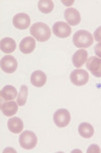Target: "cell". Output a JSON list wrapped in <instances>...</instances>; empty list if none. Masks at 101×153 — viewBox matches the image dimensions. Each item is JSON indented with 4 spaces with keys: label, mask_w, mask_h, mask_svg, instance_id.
Here are the masks:
<instances>
[{
    "label": "cell",
    "mask_w": 101,
    "mask_h": 153,
    "mask_svg": "<svg viewBox=\"0 0 101 153\" xmlns=\"http://www.w3.org/2000/svg\"><path fill=\"white\" fill-rule=\"evenodd\" d=\"M64 17L69 25H78L81 22V15L76 8L70 7L64 12Z\"/></svg>",
    "instance_id": "9"
},
{
    "label": "cell",
    "mask_w": 101,
    "mask_h": 153,
    "mask_svg": "<svg viewBox=\"0 0 101 153\" xmlns=\"http://www.w3.org/2000/svg\"><path fill=\"white\" fill-rule=\"evenodd\" d=\"M0 65H1L2 71H4L5 73L11 74L17 69V61L13 56L6 55L1 59Z\"/></svg>",
    "instance_id": "7"
},
{
    "label": "cell",
    "mask_w": 101,
    "mask_h": 153,
    "mask_svg": "<svg viewBox=\"0 0 101 153\" xmlns=\"http://www.w3.org/2000/svg\"><path fill=\"white\" fill-rule=\"evenodd\" d=\"M71 122V114L66 108H60L57 110L54 114V123L59 128H65Z\"/></svg>",
    "instance_id": "4"
},
{
    "label": "cell",
    "mask_w": 101,
    "mask_h": 153,
    "mask_svg": "<svg viewBox=\"0 0 101 153\" xmlns=\"http://www.w3.org/2000/svg\"><path fill=\"white\" fill-rule=\"evenodd\" d=\"M38 7L40 11L43 12V13H50V12L53 11L55 4L52 0H41L38 3Z\"/></svg>",
    "instance_id": "19"
},
{
    "label": "cell",
    "mask_w": 101,
    "mask_h": 153,
    "mask_svg": "<svg viewBox=\"0 0 101 153\" xmlns=\"http://www.w3.org/2000/svg\"><path fill=\"white\" fill-rule=\"evenodd\" d=\"M30 35L38 42H46L50 40L52 32L48 25L43 22H35L30 27Z\"/></svg>",
    "instance_id": "1"
},
{
    "label": "cell",
    "mask_w": 101,
    "mask_h": 153,
    "mask_svg": "<svg viewBox=\"0 0 101 153\" xmlns=\"http://www.w3.org/2000/svg\"><path fill=\"white\" fill-rule=\"evenodd\" d=\"M35 39L32 37H25L19 44V51L22 54H30L35 49Z\"/></svg>",
    "instance_id": "12"
},
{
    "label": "cell",
    "mask_w": 101,
    "mask_h": 153,
    "mask_svg": "<svg viewBox=\"0 0 101 153\" xmlns=\"http://www.w3.org/2000/svg\"><path fill=\"white\" fill-rule=\"evenodd\" d=\"M78 132L80 136L85 139H89L94 135V129L89 123H81L78 127Z\"/></svg>",
    "instance_id": "18"
},
{
    "label": "cell",
    "mask_w": 101,
    "mask_h": 153,
    "mask_svg": "<svg viewBox=\"0 0 101 153\" xmlns=\"http://www.w3.org/2000/svg\"><path fill=\"white\" fill-rule=\"evenodd\" d=\"M27 95H28V89H27V85H21L20 86V90H19V93L16 97V102L18 103V105L22 107L27 103Z\"/></svg>",
    "instance_id": "20"
},
{
    "label": "cell",
    "mask_w": 101,
    "mask_h": 153,
    "mask_svg": "<svg viewBox=\"0 0 101 153\" xmlns=\"http://www.w3.org/2000/svg\"><path fill=\"white\" fill-rule=\"evenodd\" d=\"M6 151H12V152H15V150H14L13 148H12V149H11V148H6V149L4 150L3 152H6Z\"/></svg>",
    "instance_id": "24"
},
{
    "label": "cell",
    "mask_w": 101,
    "mask_h": 153,
    "mask_svg": "<svg viewBox=\"0 0 101 153\" xmlns=\"http://www.w3.org/2000/svg\"><path fill=\"white\" fill-rule=\"evenodd\" d=\"M88 60V53L85 49H80L77 52H75L73 57H72V62L73 65L77 69H80L84 65Z\"/></svg>",
    "instance_id": "11"
},
{
    "label": "cell",
    "mask_w": 101,
    "mask_h": 153,
    "mask_svg": "<svg viewBox=\"0 0 101 153\" xmlns=\"http://www.w3.org/2000/svg\"><path fill=\"white\" fill-rule=\"evenodd\" d=\"M0 95H1V98L4 100H13L14 98L17 97V90L16 88L12 85H6L1 89L0 91Z\"/></svg>",
    "instance_id": "16"
},
{
    "label": "cell",
    "mask_w": 101,
    "mask_h": 153,
    "mask_svg": "<svg viewBox=\"0 0 101 153\" xmlns=\"http://www.w3.org/2000/svg\"><path fill=\"white\" fill-rule=\"evenodd\" d=\"M70 80L76 86H83L89 80V74L84 69H75L74 71L71 72Z\"/></svg>",
    "instance_id": "5"
},
{
    "label": "cell",
    "mask_w": 101,
    "mask_h": 153,
    "mask_svg": "<svg viewBox=\"0 0 101 153\" xmlns=\"http://www.w3.org/2000/svg\"><path fill=\"white\" fill-rule=\"evenodd\" d=\"M7 127L12 134H20L23 130V122L20 118H10L7 122Z\"/></svg>",
    "instance_id": "15"
},
{
    "label": "cell",
    "mask_w": 101,
    "mask_h": 153,
    "mask_svg": "<svg viewBox=\"0 0 101 153\" xmlns=\"http://www.w3.org/2000/svg\"><path fill=\"white\" fill-rule=\"evenodd\" d=\"M72 33V28L67 22H57L53 25V33L58 38L66 39L70 37Z\"/></svg>",
    "instance_id": "6"
},
{
    "label": "cell",
    "mask_w": 101,
    "mask_h": 153,
    "mask_svg": "<svg viewBox=\"0 0 101 153\" xmlns=\"http://www.w3.org/2000/svg\"><path fill=\"white\" fill-rule=\"evenodd\" d=\"M93 41H94L93 35L85 30H78L73 36V43L77 48H81V49L89 48V47H91L93 45Z\"/></svg>",
    "instance_id": "2"
},
{
    "label": "cell",
    "mask_w": 101,
    "mask_h": 153,
    "mask_svg": "<svg viewBox=\"0 0 101 153\" xmlns=\"http://www.w3.org/2000/svg\"><path fill=\"white\" fill-rule=\"evenodd\" d=\"M30 82L35 87H43L46 82V75L41 70H37L30 75Z\"/></svg>",
    "instance_id": "13"
},
{
    "label": "cell",
    "mask_w": 101,
    "mask_h": 153,
    "mask_svg": "<svg viewBox=\"0 0 101 153\" xmlns=\"http://www.w3.org/2000/svg\"><path fill=\"white\" fill-rule=\"evenodd\" d=\"M12 22L14 27L18 30H25L30 25V17L27 13H17L13 16Z\"/></svg>",
    "instance_id": "10"
},
{
    "label": "cell",
    "mask_w": 101,
    "mask_h": 153,
    "mask_svg": "<svg viewBox=\"0 0 101 153\" xmlns=\"http://www.w3.org/2000/svg\"><path fill=\"white\" fill-rule=\"evenodd\" d=\"M18 111V103L15 102H4L1 105V111L6 117H13Z\"/></svg>",
    "instance_id": "14"
},
{
    "label": "cell",
    "mask_w": 101,
    "mask_h": 153,
    "mask_svg": "<svg viewBox=\"0 0 101 153\" xmlns=\"http://www.w3.org/2000/svg\"><path fill=\"white\" fill-rule=\"evenodd\" d=\"M87 152L88 153H92V152H97V153H99L100 152V148H99V146L98 145H91V146L89 147V148L87 149Z\"/></svg>",
    "instance_id": "22"
},
{
    "label": "cell",
    "mask_w": 101,
    "mask_h": 153,
    "mask_svg": "<svg viewBox=\"0 0 101 153\" xmlns=\"http://www.w3.org/2000/svg\"><path fill=\"white\" fill-rule=\"evenodd\" d=\"M19 144L23 149H33L38 144L37 135L32 131H23L19 136Z\"/></svg>",
    "instance_id": "3"
},
{
    "label": "cell",
    "mask_w": 101,
    "mask_h": 153,
    "mask_svg": "<svg viewBox=\"0 0 101 153\" xmlns=\"http://www.w3.org/2000/svg\"><path fill=\"white\" fill-rule=\"evenodd\" d=\"M86 67L95 77H101V58L92 56L86 62Z\"/></svg>",
    "instance_id": "8"
},
{
    "label": "cell",
    "mask_w": 101,
    "mask_h": 153,
    "mask_svg": "<svg viewBox=\"0 0 101 153\" xmlns=\"http://www.w3.org/2000/svg\"><path fill=\"white\" fill-rule=\"evenodd\" d=\"M94 40L96 41V42H101V27H97L96 28V30L94 32Z\"/></svg>",
    "instance_id": "21"
},
{
    "label": "cell",
    "mask_w": 101,
    "mask_h": 153,
    "mask_svg": "<svg viewBox=\"0 0 101 153\" xmlns=\"http://www.w3.org/2000/svg\"><path fill=\"white\" fill-rule=\"evenodd\" d=\"M94 51H95V54L98 58H101V42H99L97 45H95L94 47Z\"/></svg>",
    "instance_id": "23"
},
{
    "label": "cell",
    "mask_w": 101,
    "mask_h": 153,
    "mask_svg": "<svg viewBox=\"0 0 101 153\" xmlns=\"http://www.w3.org/2000/svg\"><path fill=\"white\" fill-rule=\"evenodd\" d=\"M0 49L3 53H12L16 49V43L11 38H3L0 42Z\"/></svg>",
    "instance_id": "17"
}]
</instances>
